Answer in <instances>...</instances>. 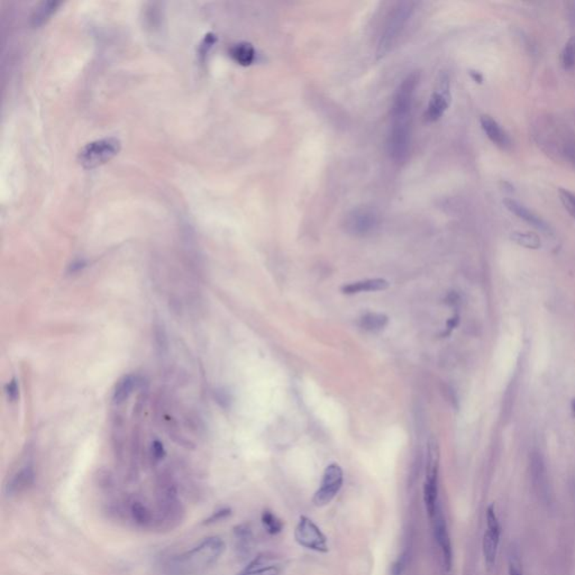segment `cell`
Here are the masks:
<instances>
[{"label":"cell","instance_id":"cell-1","mask_svg":"<svg viewBox=\"0 0 575 575\" xmlns=\"http://www.w3.org/2000/svg\"><path fill=\"white\" fill-rule=\"evenodd\" d=\"M225 548V543L220 537H207L195 547L171 557L168 562V569L172 573L181 575L205 572L217 563Z\"/></svg>","mask_w":575,"mask_h":575},{"label":"cell","instance_id":"cell-2","mask_svg":"<svg viewBox=\"0 0 575 575\" xmlns=\"http://www.w3.org/2000/svg\"><path fill=\"white\" fill-rule=\"evenodd\" d=\"M155 530H173L186 517L184 503L179 497L178 487L168 473H162L155 487Z\"/></svg>","mask_w":575,"mask_h":575},{"label":"cell","instance_id":"cell-3","mask_svg":"<svg viewBox=\"0 0 575 575\" xmlns=\"http://www.w3.org/2000/svg\"><path fill=\"white\" fill-rule=\"evenodd\" d=\"M413 5L415 3L410 1H402L397 3V6L389 14L378 44L379 57H384L398 42L413 12Z\"/></svg>","mask_w":575,"mask_h":575},{"label":"cell","instance_id":"cell-4","mask_svg":"<svg viewBox=\"0 0 575 575\" xmlns=\"http://www.w3.org/2000/svg\"><path fill=\"white\" fill-rule=\"evenodd\" d=\"M411 146V115L391 116L389 133L388 151L392 160L405 163L409 157Z\"/></svg>","mask_w":575,"mask_h":575},{"label":"cell","instance_id":"cell-5","mask_svg":"<svg viewBox=\"0 0 575 575\" xmlns=\"http://www.w3.org/2000/svg\"><path fill=\"white\" fill-rule=\"evenodd\" d=\"M438 476H440V449L434 440L428 444L426 476L424 482V503L429 519L440 506L438 501Z\"/></svg>","mask_w":575,"mask_h":575},{"label":"cell","instance_id":"cell-6","mask_svg":"<svg viewBox=\"0 0 575 575\" xmlns=\"http://www.w3.org/2000/svg\"><path fill=\"white\" fill-rule=\"evenodd\" d=\"M121 150V142L115 137L88 143L79 153V162L86 169H92L108 162Z\"/></svg>","mask_w":575,"mask_h":575},{"label":"cell","instance_id":"cell-7","mask_svg":"<svg viewBox=\"0 0 575 575\" xmlns=\"http://www.w3.org/2000/svg\"><path fill=\"white\" fill-rule=\"evenodd\" d=\"M344 472L338 464H329L322 474V483L315 492L313 503L318 508L329 506L343 487Z\"/></svg>","mask_w":575,"mask_h":575},{"label":"cell","instance_id":"cell-8","mask_svg":"<svg viewBox=\"0 0 575 575\" xmlns=\"http://www.w3.org/2000/svg\"><path fill=\"white\" fill-rule=\"evenodd\" d=\"M295 539L299 545L311 551L317 553H327L329 551V540L325 534L307 516H302L299 518L295 528Z\"/></svg>","mask_w":575,"mask_h":575},{"label":"cell","instance_id":"cell-9","mask_svg":"<svg viewBox=\"0 0 575 575\" xmlns=\"http://www.w3.org/2000/svg\"><path fill=\"white\" fill-rule=\"evenodd\" d=\"M500 536H501V526H500L499 518L496 512V507L492 503L487 509V530L482 539V552L485 556V564L489 569L494 567L496 564Z\"/></svg>","mask_w":575,"mask_h":575},{"label":"cell","instance_id":"cell-10","mask_svg":"<svg viewBox=\"0 0 575 575\" xmlns=\"http://www.w3.org/2000/svg\"><path fill=\"white\" fill-rule=\"evenodd\" d=\"M124 518L128 519L141 529H155V511L146 501L139 497L125 499Z\"/></svg>","mask_w":575,"mask_h":575},{"label":"cell","instance_id":"cell-11","mask_svg":"<svg viewBox=\"0 0 575 575\" xmlns=\"http://www.w3.org/2000/svg\"><path fill=\"white\" fill-rule=\"evenodd\" d=\"M379 225V215L369 207H358L347 214L345 228L353 235L365 236L374 232Z\"/></svg>","mask_w":575,"mask_h":575},{"label":"cell","instance_id":"cell-12","mask_svg":"<svg viewBox=\"0 0 575 575\" xmlns=\"http://www.w3.org/2000/svg\"><path fill=\"white\" fill-rule=\"evenodd\" d=\"M433 533H434L435 540L440 547L442 561H443L444 569L446 571H451L453 565V546L451 536H449V526L446 523L442 507L437 508L435 515L431 518Z\"/></svg>","mask_w":575,"mask_h":575},{"label":"cell","instance_id":"cell-13","mask_svg":"<svg viewBox=\"0 0 575 575\" xmlns=\"http://www.w3.org/2000/svg\"><path fill=\"white\" fill-rule=\"evenodd\" d=\"M282 569L280 557L272 553H261L236 575H280Z\"/></svg>","mask_w":575,"mask_h":575},{"label":"cell","instance_id":"cell-14","mask_svg":"<svg viewBox=\"0 0 575 575\" xmlns=\"http://www.w3.org/2000/svg\"><path fill=\"white\" fill-rule=\"evenodd\" d=\"M449 103H451V94H449V78L444 76L438 82V87L431 95V100L428 103L427 110L425 113L426 121L434 123L443 117V115L449 108Z\"/></svg>","mask_w":575,"mask_h":575},{"label":"cell","instance_id":"cell-15","mask_svg":"<svg viewBox=\"0 0 575 575\" xmlns=\"http://www.w3.org/2000/svg\"><path fill=\"white\" fill-rule=\"evenodd\" d=\"M35 470L33 464L26 463L14 472L7 481L5 492L10 498L19 497L34 485Z\"/></svg>","mask_w":575,"mask_h":575},{"label":"cell","instance_id":"cell-16","mask_svg":"<svg viewBox=\"0 0 575 575\" xmlns=\"http://www.w3.org/2000/svg\"><path fill=\"white\" fill-rule=\"evenodd\" d=\"M233 537L236 555L242 560H245L252 554L255 545L253 530L251 525L247 523L236 525L235 527L233 528Z\"/></svg>","mask_w":575,"mask_h":575},{"label":"cell","instance_id":"cell-17","mask_svg":"<svg viewBox=\"0 0 575 575\" xmlns=\"http://www.w3.org/2000/svg\"><path fill=\"white\" fill-rule=\"evenodd\" d=\"M503 205L505 207L516 215L517 217L524 220L526 223L529 224L535 228L539 229L544 233L551 232V228L548 226L547 223L544 222L542 218L539 217L538 215L535 214L533 211L528 209L526 206L523 205L520 202H517L515 199L507 198L503 200Z\"/></svg>","mask_w":575,"mask_h":575},{"label":"cell","instance_id":"cell-18","mask_svg":"<svg viewBox=\"0 0 575 575\" xmlns=\"http://www.w3.org/2000/svg\"><path fill=\"white\" fill-rule=\"evenodd\" d=\"M480 124H481L482 130L485 133V135L488 136L494 144L497 145L498 148L507 150L511 146V139L506 130H503L501 125L498 123L496 119L489 116V115H483L480 118Z\"/></svg>","mask_w":575,"mask_h":575},{"label":"cell","instance_id":"cell-19","mask_svg":"<svg viewBox=\"0 0 575 575\" xmlns=\"http://www.w3.org/2000/svg\"><path fill=\"white\" fill-rule=\"evenodd\" d=\"M388 286L389 282L384 279H368V280L349 283V284L343 286L342 291L345 295H355V293H360L381 291V290H386Z\"/></svg>","mask_w":575,"mask_h":575},{"label":"cell","instance_id":"cell-20","mask_svg":"<svg viewBox=\"0 0 575 575\" xmlns=\"http://www.w3.org/2000/svg\"><path fill=\"white\" fill-rule=\"evenodd\" d=\"M229 53L233 60L243 66H251L256 59L255 48L250 43H237L231 48Z\"/></svg>","mask_w":575,"mask_h":575},{"label":"cell","instance_id":"cell-21","mask_svg":"<svg viewBox=\"0 0 575 575\" xmlns=\"http://www.w3.org/2000/svg\"><path fill=\"white\" fill-rule=\"evenodd\" d=\"M135 378L133 376H125L118 381L115 387L114 395H113V401L115 405H121L124 401H126L135 387Z\"/></svg>","mask_w":575,"mask_h":575},{"label":"cell","instance_id":"cell-22","mask_svg":"<svg viewBox=\"0 0 575 575\" xmlns=\"http://www.w3.org/2000/svg\"><path fill=\"white\" fill-rule=\"evenodd\" d=\"M261 521H262L265 532L270 534V535H277L284 528V523H283L282 519L279 518L271 510L265 509L262 512Z\"/></svg>","mask_w":575,"mask_h":575},{"label":"cell","instance_id":"cell-23","mask_svg":"<svg viewBox=\"0 0 575 575\" xmlns=\"http://www.w3.org/2000/svg\"><path fill=\"white\" fill-rule=\"evenodd\" d=\"M512 242L519 246L529 248V250H537L542 245L540 238L535 233L530 232H514L510 236Z\"/></svg>","mask_w":575,"mask_h":575},{"label":"cell","instance_id":"cell-24","mask_svg":"<svg viewBox=\"0 0 575 575\" xmlns=\"http://www.w3.org/2000/svg\"><path fill=\"white\" fill-rule=\"evenodd\" d=\"M388 322V317L381 313H367L362 317L361 327L365 331H377L382 329Z\"/></svg>","mask_w":575,"mask_h":575},{"label":"cell","instance_id":"cell-25","mask_svg":"<svg viewBox=\"0 0 575 575\" xmlns=\"http://www.w3.org/2000/svg\"><path fill=\"white\" fill-rule=\"evenodd\" d=\"M562 66L565 70H573L575 68V37H569L564 46L561 55Z\"/></svg>","mask_w":575,"mask_h":575},{"label":"cell","instance_id":"cell-26","mask_svg":"<svg viewBox=\"0 0 575 575\" xmlns=\"http://www.w3.org/2000/svg\"><path fill=\"white\" fill-rule=\"evenodd\" d=\"M59 6V3L57 1H48V3H43L41 6L37 8L35 12V15L33 16L34 24H42L43 21L48 19V17L51 16L52 12H55V8Z\"/></svg>","mask_w":575,"mask_h":575},{"label":"cell","instance_id":"cell-27","mask_svg":"<svg viewBox=\"0 0 575 575\" xmlns=\"http://www.w3.org/2000/svg\"><path fill=\"white\" fill-rule=\"evenodd\" d=\"M558 197L564 208L569 211V214L575 220V195L569 190L560 188L558 189Z\"/></svg>","mask_w":575,"mask_h":575},{"label":"cell","instance_id":"cell-28","mask_svg":"<svg viewBox=\"0 0 575 575\" xmlns=\"http://www.w3.org/2000/svg\"><path fill=\"white\" fill-rule=\"evenodd\" d=\"M232 515V509L228 508V507H225V508H220V509L216 510V511L213 512L208 518H206L204 520L202 524L204 525H213L216 524V523H220V521L225 520V519L228 518Z\"/></svg>","mask_w":575,"mask_h":575},{"label":"cell","instance_id":"cell-29","mask_svg":"<svg viewBox=\"0 0 575 575\" xmlns=\"http://www.w3.org/2000/svg\"><path fill=\"white\" fill-rule=\"evenodd\" d=\"M151 456L154 462H160L166 456L164 446L159 440H154L151 446Z\"/></svg>","mask_w":575,"mask_h":575},{"label":"cell","instance_id":"cell-30","mask_svg":"<svg viewBox=\"0 0 575 575\" xmlns=\"http://www.w3.org/2000/svg\"><path fill=\"white\" fill-rule=\"evenodd\" d=\"M509 575H524L520 561L516 554H512L509 560Z\"/></svg>","mask_w":575,"mask_h":575},{"label":"cell","instance_id":"cell-31","mask_svg":"<svg viewBox=\"0 0 575 575\" xmlns=\"http://www.w3.org/2000/svg\"><path fill=\"white\" fill-rule=\"evenodd\" d=\"M6 393L8 396V399H10L12 401H15L17 398H19V386H17V382H16V380H12L6 386Z\"/></svg>","mask_w":575,"mask_h":575},{"label":"cell","instance_id":"cell-32","mask_svg":"<svg viewBox=\"0 0 575 575\" xmlns=\"http://www.w3.org/2000/svg\"><path fill=\"white\" fill-rule=\"evenodd\" d=\"M405 565V555H401L395 563L392 564L391 575H404Z\"/></svg>","mask_w":575,"mask_h":575},{"label":"cell","instance_id":"cell-33","mask_svg":"<svg viewBox=\"0 0 575 575\" xmlns=\"http://www.w3.org/2000/svg\"><path fill=\"white\" fill-rule=\"evenodd\" d=\"M471 76H472V78L474 79V81L479 82V84H481V82L483 81V77H482V75L480 72L472 71V72H471Z\"/></svg>","mask_w":575,"mask_h":575},{"label":"cell","instance_id":"cell-34","mask_svg":"<svg viewBox=\"0 0 575 575\" xmlns=\"http://www.w3.org/2000/svg\"><path fill=\"white\" fill-rule=\"evenodd\" d=\"M572 410H573V413H574V415H575V400H573V402H572Z\"/></svg>","mask_w":575,"mask_h":575}]
</instances>
